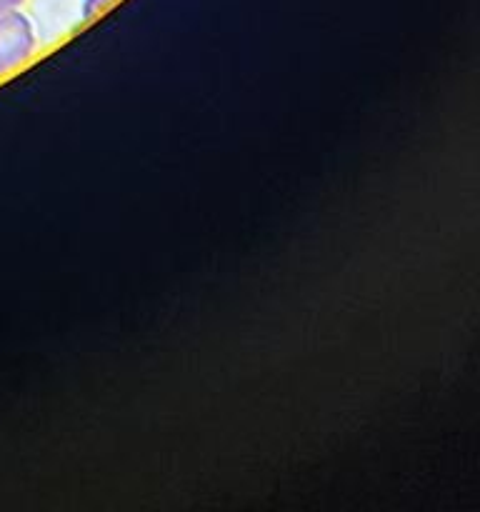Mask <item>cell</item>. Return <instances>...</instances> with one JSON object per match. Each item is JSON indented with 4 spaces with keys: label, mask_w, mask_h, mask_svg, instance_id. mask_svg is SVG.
<instances>
[{
    "label": "cell",
    "mask_w": 480,
    "mask_h": 512,
    "mask_svg": "<svg viewBox=\"0 0 480 512\" xmlns=\"http://www.w3.org/2000/svg\"><path fill=\"white\" fill-rule=\"evenodd\" d=\"M118 0H83L80 5V13H83V20H93L98 15H103L105 10H110Z\"/></svg>",
    "instance_id": "7a4b0ae2"
},
{
    "label": "cell",
    "mask_w": 480,
    "mask_h": 512,
    "mask_svg": "<svg viewBox=\"0 0 480 512\" xmlns=\"http://www.w3.org/2000/svg\"><path fill=\"white\" fill-rule=\"evenodd\" d=\"M38 48L33 23L20 8L0 10V78L23 68Z\"/></svg>",
    "instance_id": "6da1fadb"
},
{
    "label": "cell",
    "mask_w": 480,
    "mask_h": 512,
    "mask_svg": "<svg viewBox=\"0 0 480 512\" xmlns=\"http://www.w3.org/2000/svg\"><path fill=\"white\" fill-rule=\"evenodd\" d=\"M25 0H0V10H10V8H20Z\"/></svg>",
    "instance_id": "3957f363"
}]
</instances>
